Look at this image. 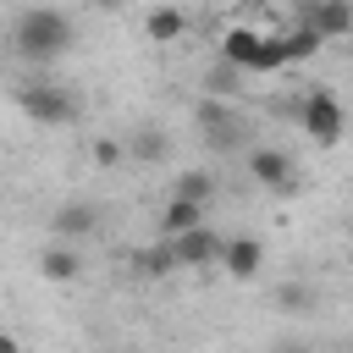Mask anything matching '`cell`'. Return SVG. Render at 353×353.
I'll return each instance as SVG.
<instances>
[{
    "mask_svg": "<svg viewBox=\"0 0 353 353\" xmlns=\"http://www.w3.org/2000/svg\"><path fill=\"white\" fill-rule=\"evenodd\" d=\"M72 39H77V22H72V11H61V6H28V11L11 17V50H17V61H28V66L61 61V55L72 50Z\"/></svg>",
    "mask_w": 353,
    "mask_h": 353,
    "instance_id": "6da1fadb",
    "label": "cell"
},
{
    "mask_svg": "<svg viewBox=\"0 0 353 353\" xmlns=\"http://www.w3.org/2000/svg\"><path fill=\"white\" fill-rule=\"evenodd\" d=\"M221 61H226L237 77H243V72H259V77H270V72H287L276 33H265V28H248V22H232V28L221 33Z\"/></svg>",
    "mask_w": 353,
    "mask_h": 353,
    "instance_id": "7a4b0ae2",
    "label": "cell"
},
{
    "mask_svg": "<svg viewBox=\"0 0 353 353\" xmlns=\"http://www.w3.org/2000/svg\"><path fill=\"white\" fill-rule=\"evenodd\" d=\"M17 110L33 121V127H72L77 121V94L55 77H28L17 88Z\"/></svg>",
    "mask_w": 353,
    "mask_h": 353,
    "instance_id": "3957f363",
    "label": "cell"
},
{
    "mask_svg": "<svg viewBox=\"0 0 353 353\" xmlns=\"http://www.w3.org/2000/svg\"><path fill=\"white\" fill-rule=\"evenodd\" d=\"M298 121H303V132H309L320 149H336L342 132H347V110H342V99H336L331 88H309L303 105H298Z\"/></svg>",
    "mask_w": 353,
    "mask_h": 353,
    "instance_id": "277c9868",
    "label": "cell"
},
{
    "mask_svg": "<svg viewBox=\"0 0 353 353\" xmlns=\"http://www.w3.org/2000/svg\"><path fill=\"white\" fill-rule=\"evenodd\" d=\"M193 127H199V138H204L210 149H237L243 132H248V121L237 116L232 99H199V105H193Z\"/></svg>",
    "mask_w": 353,
    "mask_h": 353,
    "instance_id": "5b68a950",
    "label": "cell"
},
{
    "mask_svg": "<svg viewBox=\"0 0 353 353\" xmlns=\"http://www.w3.org/2000/svg\"><path fill=\"white\" fill-rule=\"evenodd\" d=\"M292 17H298V28H309L320 44H336V39L353 33V6H347V0H303Z\"/></svg>",
    "mask_w": 353,
    "mask_h": 353,
    "instance_id": "8992f818",
    "label": "cell"
},
{
    "mask_svg": "<svg viewBox=\"0 0 353 353\" xmlns=\"http://www.w3.org/2000/svg\"><path fill=\"white\" fill-rule=\"evenodd\" d=\"M171 259H176V270H210L221 259V232L215 226H193V232L171 237Z\"/></svg>",
    "mask_w": 353,
    "mask_h": 353,
    "instance_id": "52a82bcc",
    "label": "cell"
},
{
    "mask_svg": "<svg viewBox=\"0 0 353 353\" xmlns=\"http://www.w3.org/2000/svg\"><path fill=\"white\" fill-rule=\"evenodd\" d=\"M50 232H55V243H72V248H83V243L99 232V204H83V199L61 204V210L50 215Z\"/></svg>",
    "mask_w": 353,
    "mask_h": 353,
    "instance_id": "ba28073f",
    "label": "cell"
},
{
    "mask_svg": "<svg viewBox=\"0 0 353 353\" xmlns=\"http://www.w3.org/2000/svg\"><path fill=\"white\" fill-rule=\"evenodd\" d=\"M232 281H254L265 270V243L259 237H221V259H215Z\"/></svg>",
    "mask_w": 353,
    "mask_h": 353,
    "instance_id": "9c48e42d",
    "label": "cell"
},
{
    "mask_svg": "<svg viewBox=\"0 0 353 353\" xmlns=\"http://www.w3.org/2000/svg\"><path fill=\"white\" fill-rule=\"evenodd\" d=\"M248 176H254L259 188H292L298 165H292V154H287V149L259 143V149H248Z\"/></svg>",
    "mask_w": 353,
    "mask_h": 353,
    "instance_id": "30bf717a",
    "label": "cell"
},
{
    "mask_svg": "<svg viewBox=\"0 0 353 353\" xmlns=\"http://www.w3.org/2000/svg\"><path fill=\"white\" fill-rule=\"evenodd\" d=\"M143 33H149V44H182L193 33V17L182 6H149L143 11Z\"/></svg>",
    "mask_w": 353,
    "mask_h": 353,
    "instance_id": "8fae6325",
    "label": "cell"
},
{
    "mask_svg": "<svg viewBox=\"0 0 353 353\" xmlns=\"http://www.w3.org/2000/svg\"><path fill=\"white\" fill-rule=\"evenodd\" d=\"M83 265H88V259H83V248H72V243H44V248H39V276L55 281V287L77 281Z\"/></svg>",
    "mask_w": 353,
    "mask_h": 353,
    "instance_id": "7c38bea8",
    "label": "cell"
},
{
    "mask_svg": "<svg viewBox=\"0 0 353 353\" xmlns=\"http://www.w3.org/2000/svg\"><path fill=\"white\" fill-rule=\"evenodd\" d=\"M121 154H127V160H143V165H160V160L171 154V132L154 127V121H149V127H132L127 143H121Z\"/></svg>",
    "mask_w": 353,
    "mask_h": 353,
    "instance_id": "4fadbf2b",
    "label": "cell"
},
{
    "mask_svg": "<svg viewBox=\"0 0 353 353\" xmlns=\"http://www.w3.org/2000/svg\"><path fill=\"white\" fill-rule=\"evenodd\" d=\"M221 193V176L215 171H204V165H188V171H176V182H171V199H182V204H210Z\"/></svg>",
    "mask_w": 353,
    "mask_h": 353,
    "instance_id": "5bb4252c",
    "label": "cell"
},
{
    "mask_svg": "<svg viewBox=\"0 0 353 353\" xmlns=\"http://www.w3.org/2000/svg\"><path fill=\"white\" fill-rule=\"evenodd\" d=\"M127 265H132L138 281H165V276H176V259H171V243H165V237L149 243V248H132Z\"/></svg>",
    "mask_w": 353,
    "mask_h": 353,
    "instance_id": "9a60e30c",
    "label": "cell"
},
{
    "mask_svg": "<svg viewBox=\"0 0 353 353\" xmlns=\"http://www.w3.org/2000/svg\"><path fill=\"white\" fill-rule=\"evenodd\" d=\"M193 226H204V210H199V204H182V199H165V210H160V237L171 243V237H182V232H193Z\"/></svg>",
    "mask_w": 353,
    "mask_h": 353,
    "instance_id": "2e32d148",
    "label": "cell"
},
{
    "mask_svg": "<svg viewBox=\"0 0 353 353\" xmlns=\"http://www.w3.org/2000/svg\"><path fill=\"white\" fill-rule=\"evenodd\" d=\"M276 44H281V61H287V66H298V61H314V55L325 50V44H320L309 28H298V22H292L287 33H276Z\"/></svg>",
    "mask_w": 353,
    "mask_h": 353,
    "instance_id": "e0dca14e",
    "label": "cell"
},
{
    "mask_svg": "<svg viewBox=\"0 0 353 353\" xmlns=\"http://www.w3.org/2000/svg\"><path fill=\"white\" fill-rule=\"evenodd\" d=\"M276 309L281 314H309L314 309V287L309 281H281L276 287Z\"/></svg>",
    "mask_w": 353,
    "mask_h": 353,
    "instance_id": "ac0fdd59",
    "label": "cell"
},
{
    "mask_svg": "<svg viewBox=\"0 0 353 353\" xmlns=\"http://www.w3.org/2000/svg\"><path fill=\"white\" fill-rule=\"evenodd\" d=\"M204 88H210L204 99H232V94H237V72H232V66L221 61V66H210V77H204Z\"/></svg>",
    "mask_w": 353,
    "mask_h": 353,
    "instance_id": "d6986e66",
    "label": "cell"
},
{
    "mask_svg": "<svg viewBox=\"0 0 353 353\" xmlns=\"http://www.w3.org/2000/svg\"><path fill=\"white\" fill-rule=\"evenodd\" d=\"M88 154H94V165H116V160H121V143H116V138H94Z\"/></svg>",
    "mask_w": 353,
    "mask_h": 353,
    "instance_id": "ffe728a7",
    "label": "cell"
},
{
    "mask_svg": "<svg viewBox=\"0 0 353 353\" xmlns=\"http://www.w3.org/2000/svg\"><path fill=\"white\" fill-rule=\"evenodd\" d=\"M0 353H22V342H17L11 331H0Z\"/></svg>",
    "mask_w": 353,
    "mask_h": 353,
    "instance_id": "44dd1931",
    "label": "cell"
},
{
    "mask_svg": "<svg viewBox=\"0 0 353 353\" xmlns=\"http://www.w3.org/2000/svg\"><path fill=\"white\" fill-rule=\"evenodd\" d=\"M276 353H309V347H298V342H287V347H276Z\"/></svg>",
    "mask_w": 353,
    "mask_h": 353,
    "instance_id": "7402d4cb",
    "label": "cell"
},
{
    "mask_svg": "<svg viewBox=\"0 0 353 353\" xmlns=\"http://www.w3.org/2000/svg\"><path fill=\"white\" fill-rule=\"evenodd\" d=\"M325 353H342V347H325Z\"/></svg>",
    "mask_w": 353,
    "mask_h": 353,
    "instance_id": "603a6c76",
    "label": "cell"
}]
</instances>
